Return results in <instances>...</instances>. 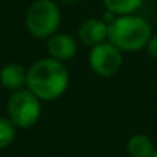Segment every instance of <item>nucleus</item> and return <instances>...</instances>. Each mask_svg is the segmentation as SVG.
Wrapping results in <instances>:
<instances>
[{"mask_svg":"<svg viewBox=\"0 0 157 157\" xmlns=\"http://www.w3.org/2000/svg\"><path fill=\"white\" fill-rule=\"evenodd\" d=\"M26 86L40 100L52 102L66 93L69 86V72L63 62L43 57L29 66Z\"/></svg>","mask_w":157,"mask_h":157,"instance_id":"f257e3e1","label":"nucleus"},{"mask_svg":"<svg viewBox=\"0 0 157 157\" xmlns=\"http://www.w3.org/2000/svg\"><path fill=\"white\" fill-rule=\"evenodd\" d=\"M151 36L152 31L149 23L136 14L117 16L108 26V42L117 46L122 52L143 49Z\"/></svg>","mask_w":157,"mask_h":157,"instance_id":"f03ea898","label":"nucleus"},{"mask_svg":"<svg viewBox=\"0 0 157 157\" xmlns=\"http://www.w3.org/2000/svg\"><path fill=\"white\" fill-rule=\"evenodd\" d=\"M62 16L54 0H36L25 14V25L36 39H49L57 33Z\"/></svg>","mask_w":157,"mask_h":157,"instance_id":"7ed1b4c3","label":"nucleus"},{"mask_svg":"<svg viewBox=\"0 0 157 157\" xmlns=\"http://www.w3.org/2000/svg\"><path fill=\"white\" fill-rule=\"evenodd\" d=\"M42 116L40 99L29 90L14 91L8 100V119L17 128L34 126Z\"/></svg>","mask_w":157,"mask_h":157,"instance_id":"20e7f679","label":"nucleus"},{"mask_svg":"<svg viewBox=\"0 0 157 157\" xmlns=\"http://www.w3.org/2000/svg\"><path fill=\"white\" fill-rule=\"evenodd\" d=\"M123 63L122 51L114 46L111 42H103L100 45H96L91 48L90 52V66L94 74L99 77H113L116 75Z\"/></svg>","mask_w":157,"mask_h":157,"instance_id":"39448f33","label":"nucleus"},{"mask_svg":"<svg viewBox=\"0 0 157 157\" xmlns=\"http://www.w3.org/2000/svg\"><path fill=\"white\" fill-rule=\"evenodd\" d=\"M48 52L49 57L60 60V62H68L71 60L75 52H77V42L75 39L68 34V33H56L48 39Z\"/></svg>","mask_w":157,"mask_h":157,"instance_id":"423d86ee","label":"nucleus"},{"mask_svg":"<svg viewBox=\"0 0 157 157\" xmlns=\"http://www.w3.org/2000/svg\"><path fill=\"white\" fill-rule=\"evenodd\" d=\"M108 23L103 19H88L78 28V39L88 46H96L108 40Z\"/></svg>","mask_w":157,"mask_h":157,"instance_id":"0eeeda50","label":"nucleus"},{"mask_svg":"<svg viewBox=\"0 0 157 157\" xmlns=\"http://www.w3.org/2000/svg\"><path fill=\"white\" fill-rule=\"evenodd\" d=\"M26 78H28V69H25L19 63H8L0 71V83L3 88L13 93L23 90V86L26 85Z\"/></svg>","mask_w":157,"mask_h":157,"instance_id":"6e6552de","label":"nucleus"},{"mask_svg":"<svg viewBox=\"0 0 157 157\" xmlns=\"http://www.w3.org/2000/svg\"><path fill=\"white\" fill-rule=\"evenodd\" d=\"M128 154L131 157H152L155 148L152 140L146 134H134L128 139L126 143Z\"/></svg>","mask_w":157,"mask_h":157,"instance_id":"1a4fd4ad","label":"nucleus"},{"mask_svg":"<svg viewBox=\"0 0 157 157\" xmlns=\"http://www.w3.org/2000/svg\"><path fill=\"white\" fill-rule=\"evenodd\" d=\"M106 11L114 13L116 16L134 14L143 3V0H102Z\"/></svg>","mask_w":157,"mask_h":157,"instance_id":"9d476101","label":"nucleus"},{"mask_svg":"<svg viewBox=\"0 0 157 157\" xmlns=\"http://www.w3.org/2000/svg\"><path fill=\"white\" fill-rule=\"evenodd\" d=\"M16 125L10 119L0 117V149L10 146L16 139Z\"/></svg>","mask_w":157,"mask_h":157,"instance_id":"9b49d317","label":"nucleus"},{"mask_svg":"<svg viewBox=\"0 0 157 157\" xmlns=\"http://www.w3.org/2000/svg\"><path fill=\"white\" fill-rule=\"evenodd\" d=\"M146 52L149 54V57L151 59H154V60H157V34H152L151 36V39L148 40V43H146Z\"/></svg>","mask_w":157,"mask_h":157,"instance_id":"f8f14e48","label":"nucleus"},{"mask_svg":"<svg viewBox=\"0 0 157 157\" xmlns=\"http://www.w3.org/2000/svg\"><path fill=\"white\" fill-rule=\"evenodd\" d=\"M152 157H157V149L154 151V154H152Z\"/></svg>","mask_w":157,"mask_h":157,"instance_id":"ddd939ff","label":"nucleus"}]
</instances>
